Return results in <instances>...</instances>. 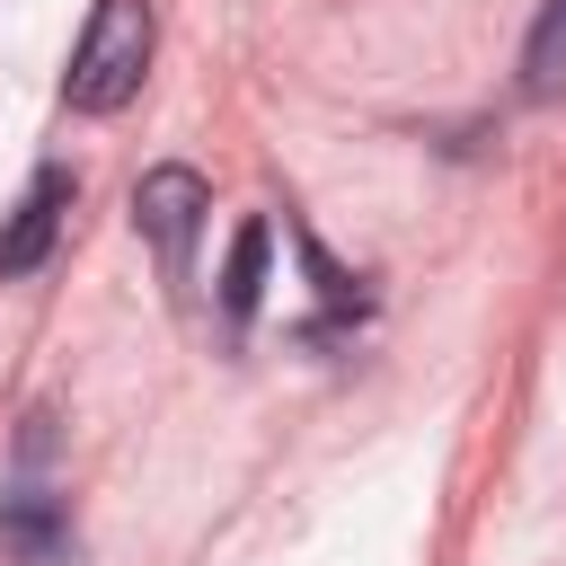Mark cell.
Wrapping results in <instances>:
<instances>
[{
    "label": "cell",
    "instance_id": "2",
    "mask_svg": "<svg viewBox=\"0 0 566 566\" xmlns=\"http://www.w3.org/2000/svg\"><path fill=\"white\" fill-rule=\"evenodd\" d=\"M203 212H212V186L195 177V168H150L142 186H133V221H142V239L159 248V265H186V248H195V230H203Z\"/></svg>",
    "mask_w": 566,
    "mask_h": 566
},
{
    "label": "cell",
    "instance_id": "5",
    "mask_svg": "<svg viewBox=\"0 0 566 566\" xmlns=\"http://www.w3.org/2000/svg\"><path fill=\"white\" fill-rule=\"evenodd\" d=\"M265 256H274V230H265V221H239V239H230V265H221V318H230V327H248V318H256Z\"/></svg>",
    "mask_w": 566,
    "mask_h": 566
},
{
    "label": "cell",
    "instance_id": "4",
    "mask_svg": "<svg viewBox=\"0 0 566 566\" xmlns=\"http://www.w3.org/2000/svg\"><path fill=\"white\" fill-rule=\"evenodd\" d=\"M0 548L18 566H80V531H71L62 495H35V486L0 495Z\"/></svg>",
    "mask_w": 566,
    "mask_h": 566
},
{
    "label": "cell",
    "instance_id": "1",
    "mask_svg": "<svg viewBox=\"0 0 566 566\" xmlns=\"http://www.w3.org/2000/svg\"><path fill=\"white\" fill-rule=\"evenodd\" d=\"M150 0H97L88 9V27H80V44H71V71H62V97L80 106V115H115V106H133V88H142V71H150Z\"/></svg>",
    "mask_w": 566,
    "mask_h": 566
},
{
    "label": "cell",
    "instance_id": "6",
    "mask_svg": "<svg viewBox=\"0 0 566 566\" xmlns=\"http://www.w3.org/2000/svg\"><path fill=\"white\" fill-rule=\"evenodd\" d=\"M522 88H531V97H557V88H566V0L539 9L531 44H522Z\"/></svg>",
    "mask_w": 566,
    "mask_h": 566
},
{
    "label": "cell",
    "instance_id": "3",
    "mask_svg": "<svg viewBox=\"0 0 566 566\" xmlns=\"http://www.w3.org/2000/svg\"><path fill=\"white\" fill-rule=\"evenodd\" d=\"M71 168H35L27 177V195L9 203V221H0V274H35L44 256H53V239H62V221H71Z\"/></svg>",
    "mask_w": 566,
    "mask_h": 566
}]
</instances>
